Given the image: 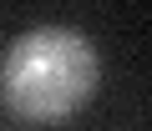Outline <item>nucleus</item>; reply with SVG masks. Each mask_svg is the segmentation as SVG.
<instances>
[{
    "mask_svg": "<svg viewBox=\"0 0 152 131\" xmlns=\"http://www.w3.org/2000/svg\"><path fill=\"white\" fill-rule=\"evenodd\" d=\"M102 86V50L71 25H31L0 55V96L20 121L51 126L76 116Z\"/></svg>",
    "mask_w": 152,
    "mask_h": 131,
    "instance_id": "nucleus-1",
    "label": "nucleus"
}]
</instances>
